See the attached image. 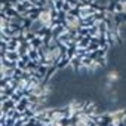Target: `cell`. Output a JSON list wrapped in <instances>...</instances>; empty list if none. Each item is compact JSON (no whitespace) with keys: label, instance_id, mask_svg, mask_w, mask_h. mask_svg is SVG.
Masks as SVG:
<instances>
[{"label":"cell","instance_id":"13","mask_svg":"<svg viewBox=\"0 0 126 126\" xmlns=\"http://www.w3.org/2000/svg\"><path fill=\"white\" fill-rule=\"evenodd\" d=\"M123 12H126V3H123Z\"/></svg>","mask_w":126,"mask_h":126},{"label":"cell","instance_id":"7","mask_svg":"<svg viewBox=\"0 0 126 126\" xmlns=\"http://www.w3.org/2000/svg\"><path fill=\"white\" fill-rule=\"evenodd\" d=\"M30 45H31V47H34V49H40L43 45H45V42H43V39L42 37H36V39H33L31 42H30Z\"/></svg>","mask_w":126,"mask_h":126},{"label":"cell","instance_id":"10","mask_svg":"<svg viewBox=\"0 0 126 126\" xmlns=\"http://www.w3.org/2000/svg\"><path fill=\"white\" fill-rule=\"evenodd\" d=\"M123 12V3L122 2H116L114 3V14H120Z\"/></svg>","mask_w":126,"mask_h":126},{"label":"cell","instance_id":"5","mask_svg":"<svg viewBox=\"0 0 126 126\" xmlns=\"http://www.w3.org/2000/svg\"><path fill=\"white\" fill-rule=\"evenodd\" d=\"M71 64V59L67 56V55H64L59 61H58V64H56V68H58V71H61V70H64L65 67H68Z\"/></svg>","mask_w":126,"mask_h":126},{"label":"cell","instance_id":"8","mask_svg":"<svg viewBox=\"0 0 126 126\" xmlns=\"http://www.w3.org/2000/svg\"><path fill=\"white\" fill-rule=\"evenodd\" d=\"M113 117L117 122H125V119H126V110H119V111L113 113Z\"/></svg>","mask_w":126,"mask_h":126},{"label":"cell","instance_id":"9","mask_svg":"<svg viewBox=\"0 0 126 126\" xmlns=\"http://www.w3.org/2000/svg\"><path fill=\"white\" fill-rule=\"evenodd\" d=\"M91 39H92L91 36H85V37H83V39H82V40L77 43V46H79V47H83V49H86V47L91 45Z\"/></svg>","mask_w":126,"mask_h":126},{"label":"cell","instance_id":"4","mask_svg":"<svg viewBox=\"0 0 126 126\" xmlns=\"http://www.w3.org/2000/svg\"><path fill=\"white\" fill-rule=\"evenodd\" d=\"M28 107H30V99H28V96H24V98L16 104V110H18L19 113L27 111V110H28Z\"/></svg>","mask_w":126,"mask_h":126},{"label":"cell","instance_id":"1","mask_svg":"<svg viewBox=\"0 0 126 126\" xmlns=\"http://www.w3.org/2000/svg\"><path fill=\"white\" fill-rule=\"evenodd\" d=\"M39 19L45 24V25H50V22H52V14H50V11L47 9V8H42V12H40V16H39Z\"/></svg>","mask_w":126,"mask_h":126},{"label":"cell","instance_id":"6","mask_svg":"<svg viewBox=\"0 0 126 126\" xmlns=\"http://www.w3.org/2000/svg\"><path fill=\"white\" fill-rule=\"evenodd\" d=\"M113 19H114V24H116L117 27H120L122 24H125V22H126V12H120V14H114V16H113Z\"/></svg>","mask_w":126,"mask_h":126},{"label":"cell","instance_id":"3","mask_svg":"<svg viewBox=\"0 0 126 126\" xmlns=\"http://www.w3.org/2000/svg\"><path fill=\"white\" fill-rule=\"evenodd\" d=\"M0 58H6V59H9V61H12V62H18V59H19L21 56H19L18 50H8L5 55H0Z\"/></svg>","mask_w":126,"mask_h":126},{"label":"cell","instance_id":"15","mask_svg":"<svg viewBox=\"0 0 126 126\" xmlns=\"http://www.w3.org/2000/svg\"><path fill=\"white\" fill-rule=\"evenodd\" d=\"M16 2H25V0H16Z\"/></svg>","mask_w":126,"mask_h":126},{"label":"cell","instance_id":"11","mask_svg":"<svg viewBox=\"0 0 126 126\" xmlns=\"http://www.w3.org/2000/svg\"><path fill=\"white\" fill-rule=\"evenodd\" d=\"M117 79H119V74H117L116 71H111V73L108 74V82H111V83H116V82H117Z\"/></svg>","mask_w":126,"mask_h":126},{"label":"cell","instance_id":"2","mask_svg":"<svg viewBox=\"0 0 126 126\" xmlns=\"http://www.w3.org/2000/svg\"><path fill=\"white\" fill-rule=\"evenodd\" d=\"M14 108H16V102L12 98H8L6 101H2V114H8Z\"/></svg>","mask_w":126,"mask_h":126},{"label":"cell","instance_id":"12","mask_svg":"<svg viewBox=\"0 0 126 126\" xmlns=\"http://www.w3.org/2000/svg\"><path fill=\"white\" fill-rule=\"evenodd\" d=\"M71 8H73V6H71L68 2H65V3H64V6H62V11H64V12H68Z\"/></svg>","mask_w":126,"mask_h":126},{"label":"cell","instance_id":"14","mask_svg":"<svg viewBox=\"0 0 126 126\" xmlns=\"http://www.w3.org/2000/svg\"><path fill=\"white\" fill-rule=\"evenodd\" d=\"M119 2H122V3H126V0H119Z\"/></svg>","mask_w":126,"mask_h":126}]
</instances>
